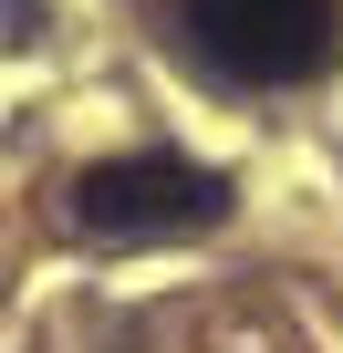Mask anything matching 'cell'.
I'll use <instances>...</instances> for the list:
<instances>
[{
	"instance_id": "1",
	"label": "cell",
	"mask_w": 343,
	"mask_h": 353,
	"mask_svg": "<svg viewBox=\"0 0 343 353\" xmlns=\"http://www.w3.org/2000/svg\"><path fill=\"white\" fill-rule=\"evenodd\" d=\"M229 219V176L188 156H104L73 176V229L84 239H198Z\"/></svg>"
},
{
	"instance_id": "2",
	"label": "cell",
	"mask_w": 343,
	"mask_h": 353,
	"mask_svg": "<svg viewBox=\"0 0 343 353\" xmlns=\"http://www.w3.org/2000/svg\"><path fill=\"white\" fill-rule=\"evenodd\" d=\"M198 52L239 83H312L343 42V11L333 0H177Z\"/></svg>"
},
{
	"instance_id": "3",
	"label": "cell",
	"mask_w": 343,
	"mask_h": 353,
	"mask_svg": "<svg viewBox=\"0 0 343 353\" xmlns=\"http://www.w3.org/2000/svg\"><path fill=\"white\" fill-rule=\"evenodd\" d=\"M11 11H21V0H11Z\"/></svg>"
}]
</instances>
